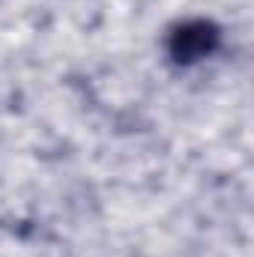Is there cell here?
I'll list each match as a JSON object with an SVG mask.
<instances>
[{"instance_id": "1", "label": "cell", "mask_w": 254, "mask_h": 257, "mask_svg": "<svg viewBox=\"0 0 254 257\" xmlns=\"http://www.w3.org/2000/svg\"><path fill=\"white\" fill-rule=\"evenodd\" d=\"M221 42V30L206 18H189L171 27L168 33V57L177 66H194L215 54Z\"/></svg>"}]
</instances>
